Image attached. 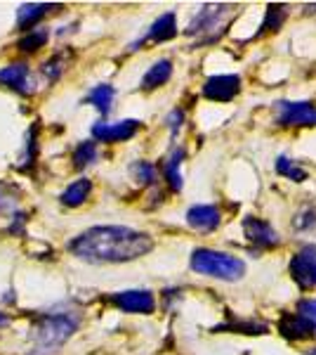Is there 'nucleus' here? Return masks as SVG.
Segmentation results:
<instances>
[{
	"instance_id": "nucleus-1",
	"label": "nucleus",
	"mask_w": 316,
	"mask_h": 355,
	"mask_svg": "<svg viewBox=\"0 0 316 355\" xmlns=\"http://www.w3.org/2000/svg\"><path fill=\"white\" fill-rule=\"evenodd\" d=\"M154 249V239L147 232L123 225L90 227L71 239L68 251L88 263H128L142 259Z\"/></svg>"
},
{
	"instance_id": "nucleus-2",
	"label": "nucleus",
	"mask_w": 316,
	"mask_h": 355,
	"mask_svg": "<svg viewBox=\"0 0 316 355\" xmlns=\"http://www.w3.org/2000/svg\"><path fill=\"white\" fill-rule=\"evenodd\" d=\"M192 270L222 282H236L245 275V263L232 254L212 249H196L192 254Z\"/></svg>"
},
{
	"instance_id": "nucleus-3",
	"label": "nucleus",
	"mask_w": 316,
	"mask_h": 355,
	"mask_svg": "<svg viewBox=\"0 0 316 355\" xmlns=\"http://www.w3.org/2000/svg\"><path fill=\"white\" fill-rule=\"evenodd\" d=\"M78 329V320L71 315H45L33 327V346L36 353L48 355L55 353L59 346L71 339L73 331Z\"/></svg>"
},
{
	"instance_id": "nucleus-4",
	"label": "nucleus",
	"mask_w": 316,
	"mask_h": 355,
	"mask_svg": "<svg viewBox=\"0 0 316 355\" xmlns=\"http://www.w3.org/2000/svg\"><path fill=\"white\" fill-rule=\"evenodd\" d=\"M234 5L217 3V5H203L198 15L187 26V36H201V33H210L208 41H215V28H222L224 21L232 17Z\"/></svg>"
},
{
	"instance_id": "nucleus-5",
	"label": "nucleus",
	"mask_w": 316,
	"mask_h": 355,
	"mask_svg": "<svg viewBox=\"0 0 316 355\" xmlns=\"http://www.w3.org/2000/svg\"><path fill=\"white\" fill-rule=\"evenodd\" d=\"M290 275L302 289L316 287V244H307L292 256Z\"/></svg>"
},
{
	"instance_id": "nucleus-6",
	"label": "nucleus",
	"mask_w": 316,
	"mask_h": 355,
	"mask_svg": "<svg viewBox=\"0 0 316 355\" xmlns=\"http://www.w3.org/2000/svg\"><path fill=\"white\" fill-rule=\"evenodd\" d=\"M281 125H316V107L312 102H277Z\"/></svg>"
},
{
	"instance_id": "nucleus-7",
	"label": "nucleus",
	"mask_w": 316,
	"mask_h": 355,
	"mask_svg": "<svg viewBox=\"0 0 316 355\" xmlns=\"http://www.w3.org/2000/svg\"><path fill=\"white\" fill-rule=\"evenodd\" d=\"M113 306H118L120 311L125 313H140V315H149L156 308V299H154L151 291L147 289H130V291H120V294L111 296Z\"/></svg>"
},
{
	"instance_id": "nucleus-8",
	"label": "nucleus",
	"mask_w": 316,
	"mask_h": 355,
	"mask_svg": "<svg viewBox=\"0 0 316 355\" xmlns=\"http://www.w3.org/2000/svg\"><path fill=\"white\" fill-rule=\"evenodd\" d=\"M241 93V78L236 73H222L212 76L203 85V95L212 102H229Z\"/></svg>"
},
{
	"instance_id": "nucleus-9",
	"label": "nucleus",
	"mask_w": 316,
	"mask_h": 355,
	"mask_svg": "<svg viewBox=\"0 0 316 355\" xmlns=\"http://www.w3.org/2000/svg\"><path fill=\"white\" fill-rule=\"evenodd\" d=\"M140 130V121L135 119H123V121H116V123H95L93 125V135L95 140L100 142H123V140H130L132 135Z\"/></svg>"
},
{
	"instance_id": "nucleus-10",
	"label": "nucleus",
	"mask_w": 316,
	"mask_h": 355,
	"mask_svg": "<svg viewBox=\"0 0 316 355\" xmlns=\"http://www.w3.org/2000/svg\"><path fill=\"white\" fill-rule=\"evenodd\" d=\"M243 232L245 237H248V242H252L255 246H262V249H272V246H279V234L274 230L272 225H269L267 220L262 218H243Z\"/></svg>"
},
{
	"instance_id": "nucleus-11",
	"label": "nucleus",
	"mask_w": 316,
	"mask_h": 355,
	"mask_svg": "<svg viewBox=\"0 0 316 355\" xmlns=\"http://www.w3.org/2000/svg\"><path fill=\"white\" fill-rule=\"evenodd\" d=\"M187 223H189V227H194V230H198V232H212L220 225V211L212 204L192 206V209L187 211Z\"/></svg>"
},
{
	"instance_id": "nucleus-12",
	"label": "nucleus",
	"mask_w": 316,
	"mask_h": 355,
	"mask_svg": "<svg viewBox=\"0 0 316 355\" xmlns=\"http://www.w3.org/2000/svg\"><path fill=\"white\" fill-rule=\"evenodd\" d=\"M0 83L10 85L12 90L21 95H28L33 93L31 88V73H28V67L26 64H10L0 71Z\"/></svg>"
},
{
	"instance_id": "nucleus-13",
	"label": "nucleus",
	"mask_w": 316,
	"mask_h": 355,
	"mask_svg": "<svg viewBox=\"0 0 316 355\" xmlns=\"http://www.w3.org/2000/svg\"><path fill=\"white\" fill-rule=\"evenodd\" d=\"M177 36V17L175 12H165L160 15L156 21L151 24V28H149V33L145 38H142V43L151 41V43H165L170 41V38Z\"/></svg>"
},
{
	"instance_id": "nucleus-14",
	"label": "nucleus",
	"mask_w": 316,
	"mask_h": 355,
	"mask_svg": "<svg viewBox=\"0 0 316 355\" xmlns=\"http://www.w3.org/2000/svg\"><path fill=\"white\" fill-rule=\"evenodd\" d=\"M279 329L281 334L286 336V339L290 341H300V339H309V336L316 334V329L312 327L309 322H304V320L300 318V315H284L279 322Z\"/></svg>"
},
{
	"instance_id": "nucleus-15",
	"label": "nucleus",
	"mask_w": 316,
	"mask_h": 355,
	"mask_svg": "<svg viewBox=\"0 0 316 355\" xmlns=\"http://www.w3.org/2000/svg\"><path fill=\"white\" fill-rule=\"evenodd\" d=\"M53 10H59V5H53V3H26L19 8L17 12V24L21 28H33L38 24V19H43L48 12Z\"/></svg>"
},
{
	"instance_id": "nucleus-16",
	"label": "nucleus",
	"mask_w": 316,
	"mask_h": 355,
	"mask_svg": "<svg viewBox=\"0 0 316 355\" xmlns=\"http://www.w3.org/2000/svg\"><path fill=\"white\" fill-rule=\"evenodd\" d=\"M170 76H172V62L170 60H158L156 64L145 73V78H142V88L145 90L160 88V85H165L170 81Z\"/></svg>"
},
{
	"instance_id": "nucleus-17",
	"label": "nucleus",
	"mask_w": 316,
	"mask_h": 355,
	"mask_svg": "<svg viewBox=\"0 0 316 355\" xmlns=\"http://www.w3.org/2000/svg\"><path fill=\"white\" fill-rule=\"evenodd\" d=\"M182 162H185V150H175L170 154L168 159H165V166H163V173H165V180H168L170 190L180 192L182 190Z\"/></svg>"
},
{
	"instance_id": "nucleus-18",
	"label": "nucleus",
	"mask_w": 316,
	"mask_h": 355,
	"mask_svg": "<svg viewBox=\"0 0 316 355\" xmlns=\"http://www.w3.org/2000/svg\"><path fill=\"white\" fill-rule=\"evenodd\" d=\"M90 192H93V182H90L88 178H78L76 182H71V185L62 192V204L64 206H80L85 199L90 197Z\"/></svg>"
},
{
	"instance_id": "nucleus-19",
	"label": "nucleus",
	"mask_w": 316,
	"mask_h": 355,
	"mask_svg": "<svg viewBox=\"0 0 316 355\" xmlns=\"http://www.w3.org/2000/svg\"><path fill=\"white\" fill-rule=\"evenodd\" d=\"M113 97H116V90H113V85H97V88L90 90L88 95V102L95 107L97 112L102 114V116H106L109 112H111V105H113Z\"/></svg>"
},
{
	"instance_id": "nucleus-20",
	"label": "nucleus",
	"mask_w": 316,
	"mask_h": 355,
	"mask_svg": "<svg viewBox=\"0 0 316 355\" xmlns=\"http://www.w3.org/2000/svg\"><path fill=\"white\" fill-rule=\"evenodd\" d=\"M286 17H288V10H286V5L281 3H274L267 8V17H264L262 26H260V33L264 31H279L281 26H284Z\"/></svg>"
},
{
	"instance_id": "nucleus-21",
	"label": "nucleus",
	"mask_w": 316,
	"mask_h": 355,
	"mask_svg": "<svg viewBox=\"0 0 316 355\" xmlns=\"http://www.w3.org/2000/svg\"><path fill=\"white\" fill-rule=\"evenodd\" d=\"M277 173L279 175H284V178H290L292 182H304L307 180V171L300 168L292 159L288 157H279V162H277Z\"/></svg>"
},
{
	"instance_id": "nucleus-22",
	"label": "nucleus",
	"mask_w": 316,
	"mask_h": 355,
	"mask_svg": "<svg viewBox=\"0 0 316 355\" xmlns=\"http://www.w3.org/2000/svg\"><path fill=\"white\" fill-rule=\"evenodd\" d=\"M130 173L135 175V180L140 182V185H154V182L158 180L156 166L149 162H135L130 166Z\"/></svg>"
},
{
	"instance_id": "nucleus-23",
	"label": "nucleus",
	"mask_w": 316,
	"mask_h": 355,
	"mask_svg": "<svg viewBox=\"0 0 316 355\" xmlns=\"http://www.w3.org/2000/svg\"><path fill=\"white\" fill-rule=\"evenodd\" d=\"M97 159V145L95 142H80L76 147V152H73V164H76V168H85V166H90Z\"/></svg>"
},
{
	"instance_id": "nucleus-24",
	"label": "nucleus",
	"mask_w": 316,
	"mask_h": 355,
	"mask_svg": "<svg viewBox=\"0 0 316 355\" xmlns=\"http://www.w3.org/2000/svg\"><path fill=\"white\" fill-rule=\"evenodd\" d=\"M45 41H48V31L45 28H36V31H31L28 36H24L19 41V48L26 50V53H31V50L40 48V45H45Z\"/></svg>"
},
{
	"instance_id": "nucleus-25",
	"label": "nucleus",
	"mask_w": 316,
	"mask_h": 355,
	"mask_svg": "<svg viewBox=\"0 0 316 355\" xmlns=\"http://www.w3.org/2000/svg\"><path fill=\"white\" fill-rule=\"evenodd\" d=\"M295 315H300L304 322H309L316 329V299H302L300 303H297Z\"/></svg>"
},
{
	"instance_id": "nucleus-26",
	"label": "nucleus",
	"mask_w": 316,
	"mask_h": 355,
	"mask_svg": "<svg viewBox=\"0 0 316 355\" xmlns=\"http://www.w3.org/2000/svg\"><path fill=\"white\" fill-rule=\"evenodd\" d=\"M295 227L300 232H307V230H314L316 227V209H304L297 214L295 218Z\"/></svg>"
},
{
	"instance_id": "nucleus-27",
	"label": "nucleus",
	"mask_w": 316,
	"mask_h": 355,
	"mask_svg": "<svg viewBox=\"0 0 316 355\" xmlns=\"http://www.w3.org/2000/svg\"><path fill=\"white\" fill-rule=\"evenodd\" d=\"M182 121H185V112L182 110H172L168 114V128H170L172 135H177V130L182 128Z\"/></svg>"
},
{
	"instance_id": "nucleus-28",
	"label": "nucleus",
	"mask_w": 316,
	"mask_h": 355,
	"mask_svg": "<svg viewBox=\"0 0 316 355\" xmlns=\"http://www.w3.org/2000/svg\"><path fill=\"white\" fill-rule=\"evenodd\" d=\"M10 324V318L5 313H0V327H8Z\"/></svg>"
},
{
	"instance_id": "nucleus-29",
	"label": "nucleus",
	"mask_w": 316,
	"mask_h": 355,
	"mask_svg": "<svg viewBox=\"0 0 316 355\" xmlns=\"http://www.w3.org/2000/svg\"><path fill=\"white\" fill-rule=\"evenodd\" d=\"M307 355H316V348H309V351H307Z\"/></svg>"
}]
</instances>
